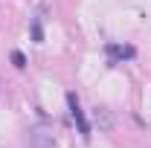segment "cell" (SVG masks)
<instances>
[{
    "mask_svg": "<svg viewBox=\"0 0 151 148\" xmlns=\"http://www.w3.org/2000/svg\"><path fill=\"white\" fill-rule=\"evenodd\" d=\"M26 148H55V139H52V134H50L47 128H35L32 134H29Z\"/></svg>",
    "mask_w": 151,
    "mask_h": 148,
    "instance_id": "2",
    "label": "cell"
},
{
    "mask_svg": "<svg viewBox=\"0 0 151 148\" xmlns=\"http://www.w3.org/2000/svg\"><path fill=\"white\" fill-rule=\"evenodd\" d=\"M32 38H35L38 44L44 41V32H41V20H35V23H32Z\"/></svg>",
    "mask_w": 151,
    "mask_h": 148,
    "instance_id": "5",
    "label": "cell"
},
{
    "mask_svg": "<svg viewBox=\"0 0 151 148\" xmlns=\"http://www.w3.org/2000/svg\"><path fill=\"white\" fill-rule=\"evenodd\" d=\"M105 52H108V58H111V64H119V61H125V58H134V55H137L134 47H119V44H108Z\"/></svg>",
    "mask_w": 151,
    "mask_h": 148,
    "instance_id": "3",
    "label": "cell"
},
{
    "mask_svg": "<svg viewBox=\"0 0 151 148\" xmlns=\"http://www.w3.org/2000/svg\"><path fill=\"white\" fill-rule=\"evenodd\" d=\"M67 105H70V116H73L76 125H78V134L87 139V137H90V125H87V119H84V111H81V105H78L76 93H67Z\"/></svg>",
    "mask_w": 151,
    "mask_h": 148,
    "instance_id": "1",
    "label": "cell"
},
{
    "mask_svg": "<svg viewBox=\"0 0 151 148\" xmlns=\"http://www.w3.org/2000/svg\"><path fill=\"white\" fill-rule=\"evenodd\" d=\"M12 61H15V67H26V58H23V52H12Z\"/></svg>",
    "mask_w": 151,
    "mask_h": 148,
    "instance_id": "6",
    "label": "cell"
},
{
    "mask_svg": "<svg viewBox=\"0 0 151 148\" xmlns=\"http://www.w3.org/2000/svg\"><path fill=\"white\" fill-rule=\"evenodd\" d=\"M96 119L102 122V128L105 131H111V125H113V119H111V113L105 111V108H96Z\"/></svg>",
    "mask_w": 151,
    "mask_h": 148,
    "instance_id": "4",
    "label": "cell"
}]
</instances>
